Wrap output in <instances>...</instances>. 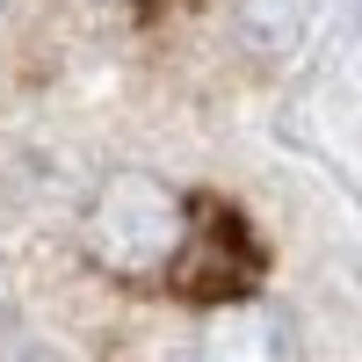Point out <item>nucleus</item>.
Segmentation results:
<instances>
[{
    "label": "nucleus",
    "instance_id": "3",
    "mask_svg": "<svg viewBox=\"0 0 362 362\" xmlns=\"http://www.w3.org/2000/svg\"><path fill=\"white\" fill-rule=\"evenodd\" d=\"M196 362H297L290 319L276 305H261V297H239V305H225L218 319L203 326Z\"/></svg>",
    "mask_w": 362,
    "mask_h": 362
},
{
    "label": "nucleus",
    "instance_id": "1",
    "mask_svg": "<svg viewBox=\"0 0 362 362\" xmlns=\"http://www.w3.org/2000/svg\"><path fill=\"white\" fill-rule=\"evenodd\" d=\"M189 239V203L160 174H109L87 203V247L116 276H160Z\"/></svg>",
    "mask_w": 362,
    "mask_h": 362
},
{
    "label": "nucleus",
    "instance_id": "4",
    "mask_svg": "<svg viewBox=\"0 0 362 362\" xmlns=\"http://www.w3.org/2000/svg\"><path fill=\"white\" fill-rule=\"evenodd\" d=\"M297 29H305V0H239V37L247 51H290Z\"/></svg>",
    "mask_w": 362,
    "mask_h": 362
},
{
    "label": "nucleus",
    "instance_id": "2",
    "mask_svg": "<svg viewBox=\"0 0 362 362\" xmlns=\"http://www.w3.org/2000/svg\"><path fill=\"white\" fill-rule=\"evenodd\" d=\"M174 276L189 297H247L254 283V247H247V232H239L232 218L218 225H189V239H181V254H174Z\"/></svg>",
    "mask_w": 362,
    "mask_h": 362
}]
</instances>
